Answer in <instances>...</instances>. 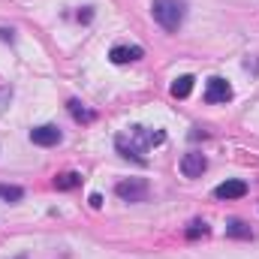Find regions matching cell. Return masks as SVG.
<instances>
[{
  "label": "cell",
  "mask_w": 259,
  "mask_h": 259,
  "mask_svg": "<svg viewBox=\"0 0 259 259\" xmlns=\"http://www.w3.org/2000/svg\"><path fill=\"white\" fill-rule=\"evenodd\" d=\"M166 142V133L163 130H145V127H130V133H121L118 139H115V145H118V151L124 154V157H133L136 163H145V151L151 148V145H163Z\"/></svg>",
  "instance_id": "6da1fadb"
},
{
  "label": "cell",
  "mask_w": 259,
  "mask_h": 259,
  "mask_svg": "<svg viewBox=\"0 0 259 259\" xmlns=\"http://www.w3.org/2000/svg\"><path fill=\"white\" fill-rule=\"evenodd\" d=\"M151 12L163 30H178L184 24V0H154Z\"/></svg>",
  "instance_id": "7a4b0ae2"
},
{
  "label": "cell",
  "mask_w": 259,
  "mask_h": 259,
  "mask_svg": "<svg viewBox=\"0 0 259 259\" xmlns=\"http://www.w3.org/2000/svg\"><path fill=\"white\" fill-rule=\"evenodd\" d=\"M115 193L121 196L124 202H145V199H148V181H145V178L121 181V184L115 187Z\"/></svg>",
  "instance_id": "3957f363"
},
{
  "label": "cell",
  "mask_w": 259,
  "mask_h": 259,
  "mask_svg": "<svg viewBox=\"0 0 259 259\" xmlns=\"http://www.w3.org/2000/svg\"><path fill=\"white\" fill-rule=\"evenodd\" d=\"M232 100V84L220 75L208 78V88H205V103H229Z\"/></svg>",
  "instance_id": "277c9868"
},
{
  "label": "cell",
  "mask_w": 259,
  "mask_h": 259,
  "mask_svg": "<svg viewBox=\"0 0 259 259\" xmlns=\"http://www.w3.org/2000/svg\"><path fill=\"white\" fill-rule=\"evenodd\" d=\"M205 169H208L205 154L190 151V154H184V157H181V172H184V178H202V172H205Z\"/></svg>",
  "instance_id": "5b68a950"
},
{
  "label": "cell",
  "mask_w": 259,
  "mask_h": 259,
  "mask_svg": "<svg viewBox=\"0 0 259 259\" xmlns=\"http://www.w3.org/2000/svg\"><path fill=\"white\" fill-rule=\"evenodd\" d=\"M30 142L33 145H42V148H52L61 142V130L55 124H42V127H33L30 130Z\"/></svg>",
  "instance_id": "8992f818"
},
{
  "label": "cell",
  "mask_w": 259,
  "mask_h": 259,
  "mask_svg": "<svg viewBox=\"0 0 259 259\" xmlns=\"http://www.w3.org/2000/svg\"><path fill=\"white\" fill-rule=\"evenodd\" d=\"M244 193H247V184H244V181H223V184H217V190H214L217 199H241Z\"/></svg>",
  "instance_id": "52a82bcc"
},
{
  "label": "cell",
  "mask_w": 259,
  "mask_h": 259,
  "mask_svg": "<svg viewBox=\"0 0 259 259\" xmlns=\"http://www.w3.org/2000/svg\"><path fill=\"white\" fill-rule=\"evenodd\" d=\"M109 58H112V64H130V61H139L142 58V49L139 46H115L109 52Z\"/></svg>",
  "instance_id": "ba28073f"
},
{
  "label": "cell",
  "mask_w": 259,
  "mask_h": 259,
  "mask_svg": "<svg viewBox=\"0 0 259 259\" xmlns=\"http://www.w3.org/2000/svg\"><path fill=\"white\" fill-rule=\"evenodd\" d=\"M193 75H181V78H175L172 81V97L175 100H187L190 97V91H193Z\"/></svg>",
  "instance_id": "9c48e42d"
},
{
  "label": "cell",
  "mask_w": 259,
  "mask_h": 259,
  "mask_svg": "<svg viewBox=\"0 0 259 259\" xmlns=\"http://www.w3.org/2000/svg\"><path fill=\"white\" fill-rule=\"evenodd\" d=\"M66 109H69V115H72L75 121H81V124H91V121H94V112H91V109H84L78 100H69V103H66Z\"/></svg>",
  "instance_id": "30bf717a"
},
{
  "label": "cell",
  "mask_w": 259,
  "mask_h": 259,
  "mask_svg": "<svg viewBox=\"0 0 259 259\" xmlns=\"http://www.w3.org/2000/svg\"><path fill=\"white\" fill-rule=\"evenodd\" d=\"M226 235H232V238H253V232H250V226L244 220H229Z\"/></svg>",
  "instance_id": "8fae6325"
},
{
  "label": "cell",
  "mask_w": 259,
  "mask_h": 259,
  "mask_svg": "<svg viewBox=\"0 0 259 259\" xmlns=\"http://www.w3.org/2000/svg\"><path fill=\"white\" fill-rule=\"evenodd\" d=\"M78 184H81V175H75V172H64V175L55 178V187H58V190H72V187H78Z\"/></svg>",
  "instance_id": "7c38bea8"
},
{
  "label": "cell",
  "mask_w": 259,
  "mask_h": 259,
  "mask_svg": "<svg viewBox=\"0 0 259 259\" xmlns=\"http://www.w3.org/2000/svg\"><path fill=\"white\" fill-rule=\"evenodd\" d=\"M24 196V190L21 187H12V184H0V199L3 202H18Z\"/></svg>",
  "instance_id": "4fadbf2b"
},
{
  "label": "cell",
  "mask_w": 259,
  "mask_h": 259,
  "mask_svg": "<svg viewBox=\"0 0 259 259\" xmlns=\"http://www.w3.org/2000/svg\"><path fill=\"white\" fill-rule=\"evenodd\" d=\"M208 235V223H202V220H193L190 223V229H187V238L196 241V238H205Z\"/></svg>",
  "instance_id": "5bb4252c"
},
{
  "label": "cell",
  "mask_w": 259,
  "mask_h": 259,
  "mask_svg": "<svg viewBox=\"0 0 259 259\" xmlns=\"http://www.w3.org/2000/svg\"><path fill=\"white\" fill-rule=\"evenodd\" d=\"M100 205H103V196L94 193V196H91V208H100Z\"/></svg>",
  "instance_id": "9a60e30c"
}]
</instances>
